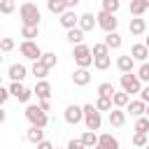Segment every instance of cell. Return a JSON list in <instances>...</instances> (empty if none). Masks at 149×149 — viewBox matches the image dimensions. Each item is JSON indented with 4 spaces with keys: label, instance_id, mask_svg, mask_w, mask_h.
Masks as SVG:
<instances>
[{
    "label": "cell",
    "instance_id": "obj_23",
    "mask_svg": "<svg viewBox=\"0 0 149 149\" xmlns=\"http://www.w3.org/2000/svg\"><path fill=\"white\" fill-rule=\"evenodd\" d=\"M149 9V0H130V14L137 19Z\"/></svg>",
    "mask_w": 149,
    "mask_h": 149
},
{
    "label": "cell",
    "instance_id": "obj_30",
    "mask_svg": "<svg viewBox=\"0 0 149 149\" xmlns=\"http://www.w3.org/2000/svg\"><path fill=\"white\" fill-rule=\"evenodd\" d=\"M65 37H68V42H72V44L77 47V44H81V40H84V33H81L79 28H72V30H68V35H65Z\"/></svg>",
    "mask_w": 149,
    "mask_h": 149
},
{
    "label": "cell",
    "instance_id": "obj_11",
    "mask_svg": "<svg viewBox=\"0 0 149 149\" xmlns=\"http://www.w3.org/2000/svg\"><path fill=\"white\" fill-rule=\"evenodd\" d=\"M77 23H79V16H77L72 9H68V12H63V14H61V26H63L65 30L77 28Z\"/></svg>",
    "mask_w": 149,
    "mask_h": 149
},
{
    "label": "cell",
    "instance_id": "obj_37",
    "mask_svg": "<svg viewBox=\"0 0 149 149\" xmlns=\"http://www.w3.org/2000/svg\"><path fill=\"white\" fill-rule=\"evenodd\" d=\"M16 9L14 0H0V14H12Z\"/></svg>",
    "mask_w": 149,
    "mask_h": 149
},
{
    "label": "cell",
    "instance_id": "obj_28",
    "mask_svg": "<svg viewBox=\"0 0 149 149\" xmlns=\"http://www.w3.org/2000/svg\"><path fill=\"white\" fill-rule=\"evenodd\" d=\"M79 140H81L84 147H95V144H98V135H95L93 130H84V135H81Z\"/></svg>",
    "mask_w": 149,
    "mask_h": 149
},
{
    "label": "cell",
    "instance_id": "obj_1",
    "mask_svg": "<svg viewBox=\"0 0 149 149\" xmlns=\"http://www.w3.org/2000/svg\"><path fill=\"white\" fill-rule=\"evenodd\" d=\"M19 14H21V21L23 26H30V28H40V19H42V12L35 2H23L19 7Z\"/></svg>",
    "mask_w": 149,
    "mask_h": 149
},
{
    "label": "cell",
    "instance_id": "obj_12",
    "mask_svg": "<svg viewBox=\"0 0 149 149\" xmlns=\"http://www.w3.org/2000/svg\"><path fill=\"white\" fill-rule=\"evenodd\" d=\"M133 61H140V63H147V58H149V49L144 47V44H133L130 47V54H128Z\"/></svg>",
    "mask_w": 149,
    "mask_h": 149
},
{
    "label": "cell",
    "instance_id": "obj_6",
    "mask_svg": "<svg viewBox=\"0 0 149 149\" xmlns=\"http://www.w3.org/2000/svg\"><path fill=\"white\" fill-rule=\"evenodd\" d=\"M95 23L105 30V33H116V26H119V19L114 16V14H107V12H98L95 14Z\"/></svg>",
    "mask_w": 149,
    "mask_h": 149
},
{
    "label": "cell",
    "instance_id": "obj_5",
    "mask_svg": "<svg viewBox=\"0 0 149 149\" xmlns=\"http://www.w3.org/2000/svg\"><path fill=\"white\" fill-rule=\"evenodd\" d=\"M121 91L126 93V95H133V93H140L142 91V81L137 79V74H133V72H128V74H121Z\"/></svg>",
    "mask_w": 149,
    "mask_h": 149
},
{
    "label": "cell",
    "instance_id": "obj_25",
    "mask_svg": "<svg viewBox=\"0 0 149 149\" xmlns=\"http://www.w3.org/2000/svg\"><path fill=\"white\" fill-rule=\"evenodd\" d=\"M121 42H123V40H121L119 33H107V35H105V47H107V49H119Z\"/></svg>",
    "mask_w": 149,
    "mask_h": 149
},
{
    "label": "cell",
    "instance_id": "obj_4",
    "mask_svg": "<svg viewBox=\"0 0 149 149\" xmlns=\"http://www.w3.org/2000/svg\"><path fill=\"white\" fill-rule=\"evenodd\" d=\"M26 119H28L30 126H35V128H44V126L49 123L47 112H42L37 105H28V107H26Z\"/></svg>",
    "mask_w": 149,
    "mask_h": 149
},
{
    "label": "cell",
    "instance_id": "obj_49",
    "mask_svg": "<svg viewBox=\"0 0 149 149\" xmlns=\"http://www.w3.org/2000/svg\"><path fill=\"white\" fill-rule=\"evenodd\" d=\"M144 47H147V49H149V37H147V40H144Z\"/></svg>",
    "mask_w": 149,
    "mask_h": 149
},
{
    "label": "cell",
    "instance_id": "obj_36",
    "mask_svg": "<svg viewBox=\"0 0 149 149\" xmlns=\"http://www.w3.org/2000/svg\"><path fill=\"white\" fill-rule=\"evenodd\" d=\"M40 28H30V26H23L21 28V37H26V42H33V37H37Z\"/></svg>",
    "mask_w": 149,
    "mask_h": 149
},
{
    "label": "cell",
    "instance_id": "obj_27",
    "mask_svg": "<svg viewBox=\"0 0 149 149\" xmlns=\"http://www.w3.org/2000/svg\"><path fill=\"white\" fill-rule=\"evenodd\" d=\"M40 63L47 68V70H51L56 63H58V56L56 54H51V51H47V54H42V58H40Z\"/></svg>",
    "mask_w": 149,
    "mask_h": 149
},
{
    "label": "cell",
    "instance_id": "obj_41",
    "mask_svg": "<svg viewBox=\"0 0 149 149\" xmlns=\"http://www.w3.org/2000/svg\"><path fill=\"white\" fill-rule=\"evenodd\" d=\"M65 149H86V147H84V144H81V140H79V137H77V140H70V142H68V147H65Z\"/></svg>",
    "mask_w": 149,
    "mask_h": 149
},
{
    "label": "cell",
    "instance_id": "obj_39",
    "mask_svg": "<svg viewBox=\"0 0 149 149\" xmlns=\"http://www.w3.org/2000/svg\"><path fill=\"white\" fill-rule=\"evenodd\" d=\"M0 49L2 51H12L14 49V40L12 37H0Z\"/></svg>",
    "mask_w": 149,
    "mask_h": 149
},
{
    "label": "cell",
    "instance_id": "obj_42",
    "mask_svg": "<svg viewBox=\"0 0 149 149\" xmlns=\"http://www.w3.org/2000/svg\"><path fill=\"white\" fill-rule=\"evenodd\" d=\"M140 100H142L144 105H149V84H147V86L140 91Z\"/></svg>",
    "mask_w": 149,
    "mask_h": 149
},
{
    "label": "cell",
    "instance_id": "obj_14",
    "mask_svg": "<svg viewBox=\"0 0 149 149\" xmlns=\"http://www.w3.org/2000/svg\"><path fill=\"white\" fill-rule=\"evenodd\" d=\"M98 23H95V16L91 14V12H86V14H81L79 16V23H77V28L81 30V33H86V30H93Z\"/></svg>",
    "mask_w": 149,
    "mask_h": 149
},
{
    "label": "cell",
    "instance_id": "obj_18",
    "mask_svg": "<svg viewBox=\"0 0 149 149\" xmlns=\"http://www.w3.org/2000/svg\"><path fill=\"white\" fill-rule=\"evenodd\" d=\"M128 30H130V35H142V33L147 30V21H144L142 16L130 19V21H128Z\"/></svg>",
    "mask_w": 149,
    "mask_h": 149
},
{
    "label": "cell",
    "instance_id": "obj_15",
    "mask_svg": "<svg viewBox=\"0 0 149 149\" xmlns=\"http://www.w3.org/2000/svg\"><path fill=\"white\" fill-rule=\"evenodd\" d=\"M72 81H74V86H86V84L91 81V72L84 70V68H77V70L72 72Z\"/></svg>",
    "mask_w": 149,
    "mask_h": 149
},
{
    "label": "cell",
    "instance_id": "obj_21",
    "mask_svg": "<svg viewBox=\"0 0 149 149\" xmlns=\"http://www.w3.org/2000/svg\"><path fill=\"white\" fill-rule=\"evenodd\" d=\"M116 68L123 72V74H128V72H133V68H135V61L126 54V56H119L116 58Z\"/></svg>",
    "mask_w": 149,
    "mask_h": 149
},
{
    "label": "cell",
    "instance_id": "obj_44",
    "mask_svg": "<svg viewBox=\"0 0 149 149\" xmlns=\"http://www.w3.org/2000/svg\"><path fill=\"white\" fill-rule=\"evenodd\" d=\"M37 107H40L42 112H49V109H51V102H49V100H40V102H37Z\"/></svg>",
    "mask_w": 149,
    "mask_h": 149
},
{
    "label": "cell",
    "instance_id": "obj_35",
    "mask_svg": "<svg viewBox=\"0 0 149 149\" xmlns=\"http://www.w3.org/2000/svg\"><path fill=\"white\" fill-rule=\"evenodd\" d=\"M93 107H95L98 112H109V109H112V98H98Z\"/></svg>",
    "mask_w": 149,
    "mask_h": 149
},
{
    "label": "cell",
    "instance_id": "obj_3",
    "mask_svg": "<svg viewBox=\"0 0 149 149\" xmlns=\"http://www.w3.org/2000/svg\"><path fill=\"white\" fill-rule=\"evenodd\" d=\"M72 58H74L77 68H84V70H88V65H93L91 47H86V44H77V47H74V51H72Z\"/></svg>",
    "mask_w": 149,
    "mask_h": 149
},
{
    "label": "cell",
    "instance_id": "obj_2",
    "mask_svg": "<svg viewBox=\"0 0 149 149\" xmlns=\"http://www.w3.org/2000/svg\"><path fill=\"white\" fill-rule=\"evenodd\" d=\"M81 112H84V123H86V130H98L100 128V123H102V116H100V112L88 102V105H84L81 107Z\"/></svg>",
    "mask_w": 149,
    "mask_h": 149
},
{
    "label": "cell",
    "instance_id": "obj_9",
    "mask_svg": "<svg viewBox=\"0 0 149 149\" xmlns=\"http://www.w3.org/2000/svg\"><path fill=\"white\" fill-rule=\"evenodd\" d=\"M63 116H65V121H68L70 126H77L79 121H84V112H81V107H79V105H68Z\"/></svg>",
    "mask_w": 149,
    "mask_h": 149
},
{
    "label": "cell",
    "instance_id": "obj_43",
    "mask_svg": "<svg viewBox=\"0 0 149 149\" xmlns=\"http://www.w3.org/2000/svg\"><path fill=\"white\" fill-rule=\"evenodd\" d=\"M7 98H9V91H7L5 86H0V107L7 102Z\"/></svg>",
    "mask_w": 149,
    "mask_h": 149
},
{
    "label": "cell",
    "instance_id": "obj_10",
    "mask_svg": "<svg viewBox=\"0 0 149 149\" xmlns=\"http://www.w3.org/2000/svg\"><path fill=\"white\" fill-rule=\"evenodd\" d=\"M26 74H28V70H26V65H21V63H12L9 70H7V77H9L12 81H19V84L26 79Z\"/></svg>",
    "mask_w": 149,
    "mask_h": 149
},
{
    "label": "cell",
    "instance_id": "obj_17",
    "mask_svg": "<svg viewBox=\"0 0 149 149\" xmlns=\"http://www.w3.org/2000/svg\"><path fill=\"white\" fill-rule=\"evenodd\" d=\"M26 140L30 142V144H40L42 140H44V128H35V126H30L28 130H26Z\"/></svg>",
    "mask_w": 149,
    "mask_h": 149
},
{
    "label": "cell",
    "instance_id": "obj_24",
    "mask_svg": "<svg viewBox=\"0 0 149 149\" xmlns=\"http://www.w3.org/2000/svg\"><path fill=\"white\" fill-rule=\"evenodd\" d=\"M47 7H49V12L51 14H63V12H68V7H65V0H47Z\"/></svg>",
    "mask_w": 149,
    "mask_h": 149
},
{
    "label": "cell",
    "instance_id": "obj_8",
    "mask_svg": "<svg viewBox=\"0 0 149 149\" xmlns=\"http://www.w3.org/2000/svg\"><path fill=\"white\" fill-rule=\"evenodd\" d=\"M9 91V95H14L19 102H28L30 100V95H33V91L30 88H26L23 84H19V81H12V86L7 88Z\"/></svg>",
    "mask_w": 149,
    "mask_h": 149
},
{
    "label": "cell",
    "instance_id": "obj_7",
    "mask_svg": "<svg viewBox=\"0 0 149 149\" xmlns=\"http://www.w3.org/2000/svg\"><path fill=\"white\" fill-rule=\"evenodd\" d=\"M19 51H21V56H26L28 61H40V58H42V54H44V51H42L35 42H26V40L21 42Z\"/></svg>",
    "mask_w": 149,
    "mask_h": 149
},
{
    "label": "cell",
    "instance_id": "obj_31",
    "mask_svg": "<svg viewBox=\"0 0 149 149\" xmlns=\"http://www.w3.org/2000/svg\"><path fill=\"white\" fill-rule=\"evenodd\" d=\"M91 56L93 58H100V56H109V49L105 47V42H95L93 49H91Z\"/></svg>",
    "mask_w": 149,
    "mask_h": 149
},
{
    "label": "cell",
    "instance_id": "obj_46",
    "mask_svg": "<svg viewBox=\"0 0 149 149\" xmlns=\"http://www.w3.org/2000/svg\"><path fill=\"white\" fill-rule=\"evenodd\" d=\"M77 2H79V0H65V7H68V9H74Z\"/></svg>",
    "mask_w": 149,
    "mask_h": 149
},
{
    "label": "cell",
    "instance_id": "obj_51",
    "mask_svg": "<svg viewBox=\"0 0 149 149\" xmlns=\"http://www.w3.org/2000/svg\"><path fill=\"white\" fill-rule=\"evenodd\" d=\"M144 149H149V144H147V147H144Z\"/></svg>",
    "mask_w": 149,
    "mask_h": 149
},
{
    "label": "cell",
    "instance_id": "obj_34",
    "mask_svg": "<svg viewBox=\"0 0 149 149\" xmlns=\"http://www.w3.org/2000/svg\"><path fill=\"white\" fill-rule=\"evenodd\" d=\"M112 65V58L109 56H100V58H93V68L95 70H107Z\"/></svg>",
    "mask_w": 149,
    "mask_h": 149
},
{
    "label": "cell",
    "instance_id": "obj_13",
    "mask_svg": "<svg viewBox=\"0 0 149 149\" xmlns=\"http://www.w3.org/2000/svg\"><path fill=\"white\" fill-rule=\"evenodd\" d=\"M144 107H147V105H144L142 100H130L123 112L130 114V116H135V119H140V116H144Z\"/></svg>",
    "mask_w": 149,
    "mask_h": 149
},
{
    "label": "cell",
    "instance_id": "obj_45",
    "mask_svg": "<svg viewBox=\"0 0 149 149\" xmlns=\"http://www.w3.org/2000/svg\"><path fill=\"white\" fill-rule=\"evenodd\" d=\"M37 149H54V144H51L49 140H42V142L37 144Z\"/></svg>",
    "mask_w": 149,
    "mask_h": 149
},
{
    "label": "cell",
    "instance_id": "obj_33",
    "mask_svg": "<svg viewBox=\"0 0 149 149\" xmlns=\"http://www.w3.org/2000/svg\"><path fill=\"white\" fill-rule=\"evenodd\" d=\"M119 7H121V2H119V0H102V12H107V14L119 12Z\"/></svg>",
    "mask_w": 149,
    "mask_h": 149
},
{
    "label": "cell",
    "instance_id": "obj_19",
    "mask_svg": "<svg viewBox=\"0 0 149 149\" xmlns=\"http://www.w3.org/2000/svg\"><path fill=\"white\" fill-rule=\"evenodd\" d=\"M126 123V112L123 109H109V126H114V128H121Z\"/></svg>",
    "mask_w": 149,
    "mask_h": 149
},
{
    "label": "cell",
    "instance_id": "obj_48",
    "mask_svg": "<svg viewBox=\"0 0 149 149\" xmlns=\"http://www.w3.org/2000/svg\"><path fill=\"white\" fill-rule=\"evenodd\" d=\"M144 116H147V119H149V105H147V107H144Z\"/></svg>",
    "mask_w": 149,
    "mask_h": 149
},
{
    "label": "cell",
    "instance_id": "obj_47",
    "mask_svg": "<svg viewBox=\"0 0 149 149\" xmlns=\"http://www.w3.org/2000/svg\"><path fill=\"white\" fill-rule=\"evenodd\" d=\"M5 119H7V112H5V109H2V107H0V126H2V123H5Z\"/></svg>",
    "mask_w": 149,
    "mask_h": 149
},
{
    "label": "cell",
    "instance_id": "obj_50",
    "mask_svg": "<svg viewBox=\"0 0 149 149\" xmlns=\"http://www.w3.org/2000/svg\"><path fill=\"white\" fill-rule=\"evenodd\" d=\"M0 86H2V74H0Z\"/></svg>",
    "mask_w": 149,
    "mask_h": 149
},
{
    "label": "cell",
    "instance_id": "obj_29",
    "mask_svg": "<svg viewBox=\"0 0 149 149\" xmlns=\"http://www.w3.org/2000/svg\"><path fill=\"white\" fill-rule=\"evenodd\" d=\"M135 133H140V135H149V119H147V116L135 119Z\"/></svg>",
    "mask_w": 149,
    "mask_h": 149
},
{
    "label": "cell",
    "instance_id": "obj_32",
    "mask_svg": "<svg viewBox=\"0 0 149 149\" xmlns=\"http://www.w3.org/2000/svg\"><path fill=\"white\" fill-rule=\"evenodd\" d=\"M30 72L35 74V79H37V81H42V79L47 77V72H49V70H47V68H44V65H42L40 61H35V63H33V70H30Z\"/></svg>",
    "mask_w": 149,
    "mask_h": 149
},
{
    "label": "cell",
    "instance_id": "obj_38",
    "mask_svg": "<svg viewBox=\"0 0 149 149\" xmlns=\"http://www.w3.org/2000/svg\"><path fill=\"white\" fill-rule=\"evenodd\" d=\"M137 79L149 84V63H142V65H140V70H137Z\"/></svg>",
    "mask_w": 149,
    "mask_h": 149
},
{
    "label": "cell",
    "instance_id": "obj_20",
    "mask_svg": "<svg viewBox=\"0 0 149 149\" xmlns=\"http://www.w3.org/2000/svg\"><path fill=\"white\" fill-rule=\"evenodd\" d=\"M98 144H100L102 149H119V140H116L112 133H102V135L98 137Z\"/></svg>",
    "mask_w": 149,
    "mask_h": 149
},
{
    "label": "cell",
    "instance_id": "obj_40",
    "mask_svg": "<svg viewBox=\"0 0 149 149\" xmlns=\"http://www.w3.org/2000/svg\"><path fill=\"white\" fill-rule=\"evenodd\" d=\"M133 144H135V147H147V144H149V140H147V135L135 133V135H133Z\"/></svg>",
    "mask_w": 149,
    "mask_h": 149
},
{
    "label": "cell",
    "instance_id": "obj_22",
    "mask_svg": "<svg viewBox=\"0 0 149 149\" xmlns=\"http://www.w3.org/2000/svg\"><path fill=\"white\" fill-rule=\"evenodd\" d=\"M128 102H130V95H126L123 91H114V95H112V107L114 109H123Z\"/></svg>",
    "mask_w": 149,
    "mask_h": 149
},
{
    "label": "cell",
    "instance_id": "obj_53",
    "mask_svg": "<svg viewBox=\"0 0 149 149\" xmlns=\"http://www.w3.org/2000/svg\"><path fill=\"white\" fill-rule=\"evenodd\" d=\"M0 33H2V30H0Z\"/></svg>",
    "mask_w": 149,
    "mask_h": 149
},
{
    "label": "cell",
    "instance_id": "obj_26",
    "mask_svg": "<svg viewBox=\"0 0 149 149\" xmlns=\"http://www.w3.org/2000/svg\"><path fill=\"white\" fill-rule=\"evenodd\" d=\"M114 91H116V88H114L112 81H102V84L98 86V98H112Z\"/></svg>",
    "mask_w": 149,
    "mask_h": 149
},
{
    "label": "cell",
    "instance_id": "obj_52",
    "mask_svg": "<svg viewBox=\"0 0 149 149\" xmlns=\"http://www.w3.org/2000/svg\"><path fill=\"white\" fill-rule=\"evenodd\" d=\"M56 149H61V147H56Z\"/></svg>",
    "mask_w": 149,
    "mask_h": 149
},
{
    "label": "cell",
    "instance_id": "obj_16",
    "mask_svg": "<svg viewBox=\"0 0 149 149\" xmlns=\"http://www.w3.org/2000/svg\"><path fill=\"white\" fill-rule=\"evenodd\" d=\"M33 93H37V98H40V100H49V95H51V84H49L47 79H42V81H37V84H35Z\"/></svg>",
    "mask_w": 149,
    "mask_h": 149
}]
</instances>
